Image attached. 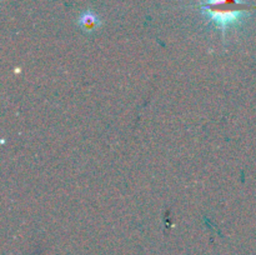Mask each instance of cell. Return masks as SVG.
I'll return each instance as SVG.
<instances>
[{
    "label": "cell",
    "instance_id": "6da1fadb",
    "mask_svg": "<svg viewBox=\"0 0 256 255\" xmlns=\"http://www.w3.org/2000/svg\"><path fill=\"white\" fill-rule=\"evenodd\" d=\"M249 9H252V6L240 0H208L202 5V10L222 29L232 24L240 14Z\"/></svg>",
    "mask_w": 256,
    "mask_h": 255
},
{
    "label": "cell",
    "instance_id": "7a4b0ae2",
    "mask_svg": "<svg viewBox=\"0 0 256 255\" xmlns=\"http://www.w3.org/2000/svg\"><path fill=\"white\" fill-rule=\"evenodd\" d=\"M80 25H82V29L90 32V30H94L99 25V19L92 12H86V14L82 15V18H80Z\"/></svg>",
    "mask_w": 256,
    "mask_h": 255
}]
</instances>
